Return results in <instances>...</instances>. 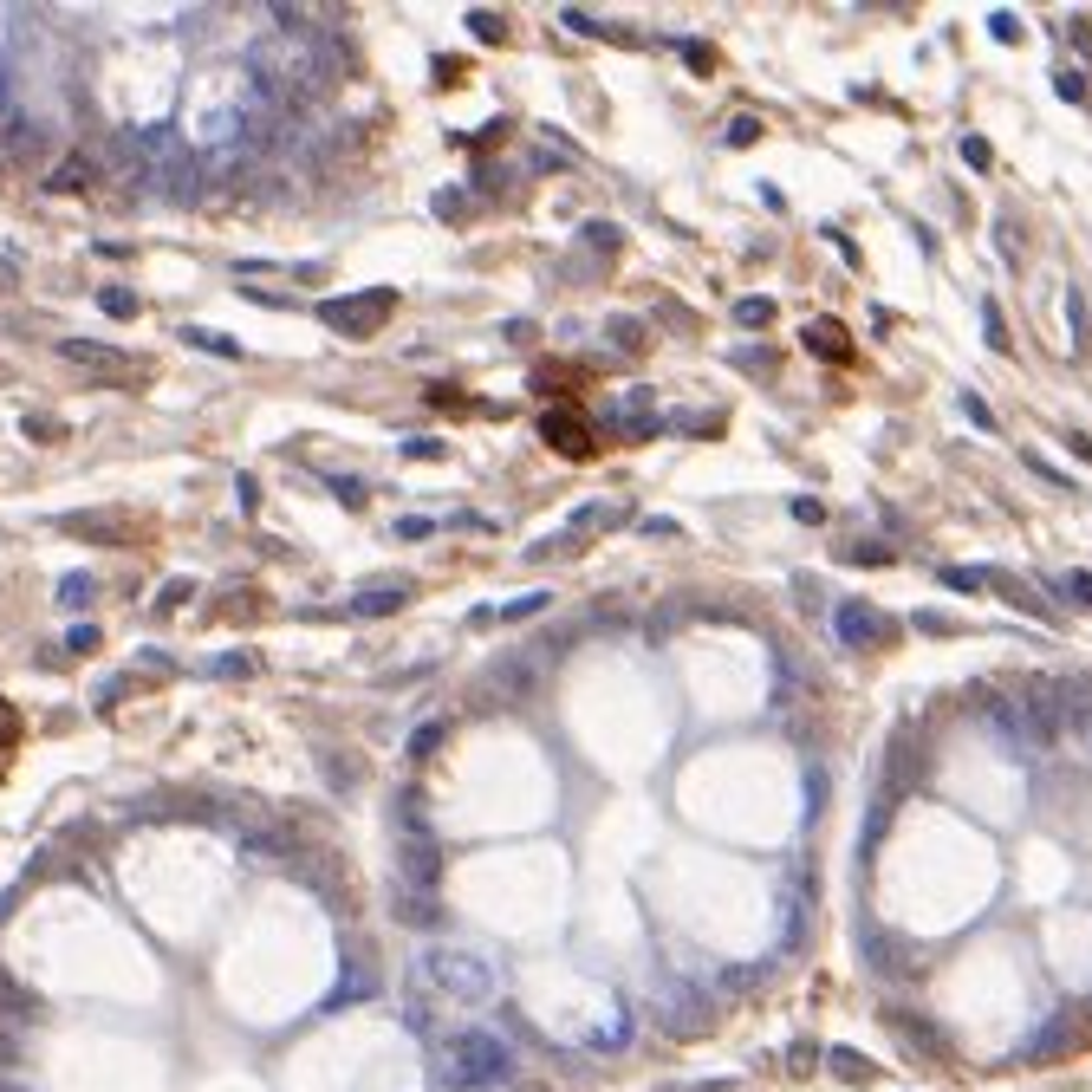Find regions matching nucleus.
<instances>
[{"label":"nucleus","instance_id":"5","mask_svg":"<svg viewBox=\"0 0 1092 1092\" xmlns=\"http://www.w3.org/2000/svg\"><path fill=\"white\" fill-rule=\"evenodd\" d=\"M1014 709H1021L1028 748H1054L1066 735V722H1060V683H1054V676H1028V683H1014Z\"/></svg>","mask_w":1092,"mask_h":1092},{"label":"nucleus","instance_id":"19","mask_svg":"<svg viewBox=\"0 0 1092 1092\" xmlns=\"http://www.w3.org/2000/svg\"><path fill=\"white\" fill-rule=\"evenodd\" d=\"M1073 1040H1080V1034H1073V1014H1060V1021H1047V1028L1028 1040V1060H1054V1054L1073 1047Z\"/></svg>","mask_w":1092,"mask_h":1092},{"label":"nucleus","instance_id":"11","mask_svg":"<svg viewBox=\"0 0 1092 1092\" xmlns=\"http://www.w3.org/2000/svg\"><path fill=\"white\" fill-rule=\"evenodd\" d=\"M982 722H988V735L1008 748V755H1021L1028 748V728H1021V709H1014V690L1008 696H982Z\"/></svg>","mask_w":1092,"mask_h":1092},{"label":"nucleus","instance_id":"28","mask_svg":"<svg viewBox=\"0 0 1092 1092\" xmlns=\"http://www.w3.org/2000/svg\"><path fill=\"white\" fill-rule=\"evenodd\" d=\"M189 345H202V352H215V358H241V345L234 338H215V332H183Z\"/></svg>","mask_w":1092,"mask_h":1092},{"label":"nucleus","instance_id":"15","mask_svg":"<svg viewBox=\"0 0 1092 1092\" xmlns=\"http://www.w3.org/2000/svg\"><path fill=\"white\" fill-rule=\"evenodd\" d=\"M99 176H105V157H99V150H72V157H65V169H53V176H46V189L72 196V189H91Z\"/></svg>","mask_w":1092,"mask_h":1092},{"label":"nucleus","instance_id":"29","mask_svg":"<svg viewBox=\"0 0 1092 1092\" xmlns=\"http://www.w3.org/2000/svg\"><path fill=\"white\" fill-rule=\"evenodd\" d=\"M208 670H215V676H248V670H254V657H248V650H222V657H215Z\"/></svg>","mask_w":1092,"mask_h":1092},{"label":"nucleus","instance_id":"2","mask_svg":"<svg viewBox=\"0 0 1092 1092\" xmlns=\"http://www.w3.org/2000/svg\"><path fill=\"white\" fill-rule=\"evenodd\" d=\"M417 982L429 995H443V1002H495V969L469 950H455V943H436V950L417 956Z\"/></svg>","mask_w":1092,"mask_h":1092},{"label":"nucleus","instance_id":"18","mask_svg":"<svg viewBox=\"0 0 1092 1092\" xmlns=\"http://www.w3.org/2000/svg\"><path fill=\"white\" fill-rule=\"evenodd\" d=\"M572 423H579V417H566V410H547V417H540V436H547V443H560L566 455H586V449H592V436H586V429H572Z\"/></svg>","mask_w":1092,"mask_h":1092},{"label":"nucleus","instance_id":"4","mask_svg":"<svg viewBox=\"0 0 1092 1092\" xmlns=\"http://www.w3.org/2000/svg\"><path fill=\"white\" fill-rule=\"evenodd\" d=\"M46 157H53V124H46L39 111H27V105L0 111V163L27 169V163H46Z\"/></svg>","mask_w":1092,"mask_h":1092},{"label":"nucleus","instance_id":"40","mask_svg":"<svg viewBox=\"0 0 1092 1092\" xmlns=\"http://www.w3.org/2000/svg\"><path fill=\"white\" fill-rule=\"evenodd\" d=\"M807 807H813V813L827 807V767H813V774H807Z\"/></svg>","mask_w":1092,"mask_h":1092},{"label":"nucleus","instance_id":"50","mask_svg":"<svg viewBox=\"0 0 1092 1092\" xmlns=\"http://www.w3.org/2000/svg\"><path fill=\"white\" fill-rule=\"evenodd\" d=\"M0 1092H33V1086H20L13 1073H0Z\"/></svg>","mask_w":1092,"mask_h":1092},{"label":"nucleus","instance_id":"8","mask_svg":"<svg viewBox=\"0 0 1092 1092\" xmlns=\"http://www.w3.org/2000/svg\"><path fill=\"white\" fill-rule=\"evenodd\" d=\"M397 885H410V891L443 885V839H436L429 827H410L397 839Z\"/></svg>","mask_w":1092,"mask_h":1092},{"label":"nucleus","instance_id":"46","mask_svg":"<svg viewBox=\"0 0 1092 1092\" xmlns=\"http://www.w3.org/2000/svg\"><path fill=\"white\" fill-rule=\"evenodd\" d=\"M793 521H827V507H819L813 495H800V501H793Z\"/></svg>","mask_w":1092,"mask_h":1092},{"label":"nucleus","instance_id":"24","mask_svg":"<svg viewBox=\"0 0 1092 1092\" xmlns=\"http://www.w3.org/2000/svg\"><path fill=\"white\" fill-rule=\"evenodd\" d=\"M319 767H326V781H332V793H352V781H358V761H338L332 748H319Z\"/></svg>","mask_w":1092,"mask_h":1092},{"label":"nucleus","instance_id":"1","mask_svg":"<svg viewBox=\"0 0 1092 1092\" xmlns=\"http://www.w3.org/2000/svg\"><path fill=\"white\" fill-rule=\"evenodd\" d=\"M514 1080V1047L488 1028H463L449 1034L443 1047V1086L449 1092H488V1086H507Z\"/></svg>","mask_w":1092,"mask_h":1092},{"label":"nucleus","instance_id":"22","mask_svg":"<svg viewBox=\"0 0 1092 1092\" xmlns=\"http://www.w3.org/2000/svg\"><path fill=\"white\" fill-rule=\"evenodd\" d=\"M1054 598H1066V605H1080V612H1092V572H1060V579H1054Z\"/></svg>","mask_w":1092,"mask_h":1092},{"label":"nucleus","instance_id":"43","mask_svg":"<svg viewBox=\"0 0 1092 1092\" xmlns=\"http://www.w3.org/2000/svg\"><path fill=\"white\" fill-rule=\"evenodd\" d=\"M540 605H547L540 592H533V598H514V605H501V618H533V612H540Z\"/></svg>","mask_w":1092,"mask_h":1092},{"label":"nucleus","instance_id":"16","mask_svg":"<svg viewBox=\"0 0 1092 1092\" xmlns=\"http://www.w3.org/2000/svg\"><path fill=\"white\" fill-rule=\"evenodd\" d=\"M859 950H865V962L878 969V976H904V969L917 962V956L904 950V936H885V930H871V936L859 943Z\"/></svg>","mask_w":1092,"mask_h":1092},{"label":"nucleus","instance_id":"13","mask_svg":"<svg viewBox=\"0 0 1092 1092\" xmlns=\"http://www.w3.org/2000/svg\"><path fill=\"white\" fill-rule=\"evenodd\" d=\"M391 911H397V924H410V930H436V924H443V904H436V891H410V885H397V891H391Z\"/></svg>","mask_w":1092,"mask_h":1092},{"label":"nucleus","instance_id":"48","mask_svg":"<svg viewBox=\"0 0 1092 1092\" xmlns=\"http://www.w3.org/2000/svg\"><path fill=\"white\" fill-rule=\"evenodd\" d=\"M13 735H20V716H13V709H7V702H0V748H7V741H13Z\"/></svg>","mask_w":1092,"mask_h":1092},{"label":"nucleus","instance_id":"34","mask_svg":"<svg viewBox=\"0 0 1092 1092\" xmlns=\"http://www.w3.org/2000/svg\"><path fill=\"white\" fill-rule=\"evenodd\" d=\"M962 163H969V169H988V163H995L988 137H962Z\"/></svg>","mask_w":1092,"mask_h":1092},{"label":"nucleus","instance_id":"25","mask_svg":"<svg viewBox=\"0 0 1092 1092\" xmlns=\"http://www.w3.org/2000/svg\"><path fill=\"white\" fill-rule=\"evenodd\" d=\"M397 605H403V592H358L352 612H358V618H377V612H397Z\"/></svg>","mask_w":1092,"mask_h":1092},{"label":"nucleus","instance_id":"33","mask_svg":"<svg viewBox=\"0 0 1092 1092\" xmlns=\"http://www.w3.org/2000/svg\"><path fill=\"white\" fill-rule=\"evenodd\" d=\"M943 586H950V592H982V586H988V572H962V566H950V572H943Z\"/></svg>","mask_w":1092,"mask_h":1092},{"label":"nucleus","instance_id":"9","mask_svg":"<svg viewBox=\"0 0 1092 1092\" xmlns=\"http://www.w3.org/2000/svg\"><path fill=\"white\" fill-rule=\"evenodd\" d=\"M377 988H384V976H377L371 950H364V943H352V950H345V969H338V988L326 995V1008H352V1002H371Z\"/></svg>","mask_w":1092,"mask_h":1092},{"label":"nucleus","instance_id":"3","mask_svg":"<svg viewBox=\"0 0 1092 1092\" xmlns=\"http://www.w3.org/2000/svg\"><path fill=\"white\" fill-rule=\"evenodd\" d=\"M222 813H228V827L241 833V845H254V852H293L300 845V827L286 813H274V807H260V800H222Z\"/></svg>","mask_w":1092,"mask_h":1092},{"label":"nucleus","instance_id":"7","mask_svg":"<svg viewBox=\"0 0 1092 1092\" xmlns=\"http://www.w3.org/2000/svg\"><path fill=\"white\" fill-rule=\"evenodd\" d=\"M202 176H208V157H196V150H183V143H169V150L157 157V169H150V189L163 202H176V208H189L202 196Z\"/></svg>","mask_w":1092,"mask_h":1092},{"label":"nucleus","instance_id":"26","mask_svg":"<svg viewBox=\"0 0 1092 1092\" xmlns=\"http://www.w3.org/2000/svg\"><path fill=\"white\" fill-rule=\"evenodd\" d=\"M443 735H449L443 722H423V728H417V741H410V761H429L436 748H443Z\"/></svg>","mask_w":1092,"mask_h":1092},{"label":"nucleus","instance_id":"17","mask_svg":"<svg viewBox=\"0 0 1092 1092\" xmlns=\"http://www.w3.org/2000/svg\"><path fill=\"white\" fill-rule=\"evenodd\" d=\"M39 1014H46V1002H39V995H27V988H20V982L7 976V969H0V1028L39 1021Z\"/></svg>","mask_w":1092,"mask_h":1092},{"label":"nucleus","instance_id":"31","mask_svg":"<svg viewBox=\"0 0 1092 1092\" xmlns=\"http://www.w3.org/2000/svg\"><path fill=\"white\" fill-rule=\"evenodd\" d=\"M91 598H99V586H91L85 572H79V579H65V586H59V605H91Z\"/></svg>","mask_w":1092,"mask_h":1092},{"label":"nucleus","instance_id":"27","mask_svg":"<svg viewBox=\"0 0 1092 1092\" xmlns=\"http://www.w3.org/2000/svg\"><path fill=\"white\" fill-rule=\"evenodd\" d=\"M982 319H988V326H982V332H988V345H995V352H1008V326H1002V306H995V300H982Z\"/></svg>","mask_w":1092,"mask_h":1092},{"label":"nucleus","instance_id":"30","mask_svg":"<svg viewBox=\"0 0 1092 1092\" xmlns=\"http://www.w3.org/2000/svg\"><path fill=\"white\" fill-rule=\"evenodd\" d=\"M774 319V300H741L735 306V326H767Z\"/></svg>","mask_w":1092,"mask_h":1092},{"label":"nucleus","instance_id":"41","mask_svg":"<svg viewBox=\"0 0 1092 1092\" xmlns=\"http://www.w3.org/2000/svg\"><path fill=\"white\" fill-rule=\"evenodd\" d=\"M397 533H403V540H429V533H436V527H429L423 514H403V521H397Z\"/></svg>","mask_w":1092,"mask_h":1092},{"label":"nucleus","instance_id":"10","mask_svg":"<svg viewBox=\"0 0 1092 1092\" xmlns=\"http://www.w3.org/2000/svg\"><path fill=\"white\" fill-rule=\"evenodd\" d=\"M891 638V624L878 605H865V598H845L839 605V644L845 650H871V644H885Z\"/></svg>","mask_w":1092,"mask_h":1092},{"label":"nucleus","instance_id":"36","mask_svg":"<svg viewBox=\"0 0 1092 1092\" xmlns=\"http://www.w3.org/2000/svg\"><path fill=\"white\" fill-rule=\"evenodd\" d=\"M1054 91H1060L1066 105H1086V79H1080V72H1060V79H1054Z\"/></svg>","mask_w":1092,"mask_h":1092},{"label":"nucleus","instance_id":"14","mask_svg":"<svg viewBox=\"0 0 1092 1092\" xmlns=\"http://www.w3.org/2000/svg\"><path fill=\"white\" fill-rule=\"evenodd\" d=\"M1060 722L1066 735H1092V676H1073V683H1060Z\"/></svg>","mask_w":1092,"mask_h":1092},{"label":"nucleus","instance_id":"49","mask_svg":"<svg viewBox=\"0 0 1092 1092\" xmlns=\"http://www.w3.org/2000/svg\"><path fill=\"white\" fill-rule=\"evenodd\" d=\"M852 560H871V566H878V560H891V547H878V540H865V547H852Z\"/></svg>","mask_w":1092,"mask_h":1092},{"label":"nucleus","instance_id":"37","mask_svg":"<svg viewBox=\"0 0 1092 1092\" xmlns=\"http://www.w3.org/2000/svg\"><path fill=\"white\" fill-rule=\"evenodd\" d=\"M65 650H99V624H72L65 631Z\"/></svg>","mask_w":1092,"mask_h":1092},{"label":"nucleus","instance_id":"38","mask_svg":"<svg viewBox=\"0 0 1092 1092\" xmlns=\"http://www.w3.org/2000/svg\"><path fill=\"white\" fill-rule=\"evenodd\" d=\"M612 345H618V352H638V345H644V332L631 326V319H618V326H612Z\"/></svg>","mask_w":1092,"mask_h":1092},{"label":"nucleus","instance_id":"23","mask_svg":"<svg viewBox=\"0 0 1092 1092\" xmlns=\"http://www.w3.org/2000/svg\"><path fill=\"white\" fill-rule=\"evenodd\" d=\"M807 352H827V358H852V345H845V332H839V326H807Z\"/></svg>","mask_w":1092,"mask_h":1092},{"label":"nucleus","instance_id":"20","mask_svg":"<svg viewBox=\"0 0 1092 1092\" xmlns=\"http://www.w3.org/2000/svg\"><path fill=\"white\" fill-rule=\"evenodd\" d=\"M540 657H547V650H521V657H507V664L495 670L501 683H507V696H533V690H540V683H533V670H540Z\"/></svg>","mask_w":1092,"mask_h":1092},{"label":"nucleus","instance_id":"12","mask_svg":"<svg viewBox=\"0 0 1092 1092\" xmlns=\"http://www.w3.org/2000/svg\"><path fill=\"white\" fill-rule=\"evenodd\" d=\"M65 364H85V371H131V352L105 345V338H59Z\"/></svg>","mask_w":1092,"mask_h":1092},{"label":"nucleus","instance_id":"6","mask_svg":"<svg viewBox=\"0 0 1092 1092\" xmlns=\"http://www.w3.org/2000/svg\"><path fill=\"white\" fill-rule=\"evenodd\" d=\"M384 312H397V293L391 286H371V293H345V300H326L319 306V319L332 332H345V338H371L384 326Z\"/></svg>","mask_w":1092,"mask_h":1092},{"label":"nucleus","instance_id":"39","mask_svg":"<svg viewBox=\"0 0 1092 1092\" xmlns=\"http://www.w3.org/2000/svg\"><path fill=\"white\" fill-rule=\"evenodd\" d=\"M962 410H969V423H976V429H995V417H988V403H982L976 391H962Z\"/></svg>","mask_w":1092,"mask_h":1092},{"label":"nucleus","instance_id":"47","mask_svg":"<svg viewBox=\"0 0 1092 1092\" xmlns=\"http://www.w3.org/2000/svg\"><path fill=\"white\" fill-rule=\"evenodd\" d=\"M27 436H39V443H53V436H59V423H53V417H27Z\"/></svg>","mask_w":1092,"mask_h":1092},{"label":"nucleus","instance_id":"44","mask_svg":"<svg viewBox=\"0 0 1092 1092\" xmlns=\"http://www.w3.org/2000/svg\"><path fill=\"white\" fill-rule=\"evenodd\" d=\"M469 27H475L481 39H501V33H507V27H501V20H495V13H469Z\"/></svg>","mask_w":1092,"mask_h":1092},{"label":"nucleus","instance_id":"21","mask_svg":"<svg viewBox=\"0 0 1092 1092\" xmlns=\"http://www.w3.org/2000/svg\"><path fill=\"white\" fill-rule=\"evenodd\" d=\"M827 1066H833V1073H839V1080H852V1086H865V1080H878V1066H871V1060H859L852 1047H833V1054H827Z\"/></svg>","mask_w":1092,"mask_h":1092},{"label":"nucleus","instance_id":"35","mask_svg":"<svg viewBox=\"0 0 1092 1092\" xmlns=\"http://www.w3.org/2000/svg\"><path fill=\"white\" fill-rule=\"evenodd\" d=\"M99 306H105V312H137V293H131V286H105Z\"/></svg>","mask_w":1092,"mask_h":1092},{"label":"nucleus","instance_id":"32","mask_svg":"<svg viewBox=\"0 0 1092 1092\" xmlns=\"http://www.w3.org/2000/svg\"><path fill=\"white\" fill-rule=\"evenodd\" d=\"M20 1060H27V1047H20V1034H13V1028H0V1073H13Z\"/></svg>","mask_w":1092,"mask_h":1092},{"label":"nucleus","instance_id":"42","mask_svg":"<svg viewBox=\"0 0 1092 1092\" xmlns=\"http://www.w3.org/2000/svg\"><path fill=\"white\" fill-rule=\"evenodd\" d=\"M988 33H995V39H1021V20H1014V13H995Z\"/></svg>","mask_w":1092,"mask_h":1092},{"label":"nucleus","instance_id":"51","mask_svg":"<svg viewBox=\"0 0 1092 1092\" xmlns=\"http://www.w3.org/2000/svg\"><path fill=\"white\" fill-rule=\"evenodd\" d=\"M1086 748H1092V735H1086Z\"/></svg>","mask_w":1092,"mask_h":1092},{"label":"nucleus","instance_id":"45","mask_svg":"<svg viewBox=\"0 0 1092 1092\" xmlns=\"http://www.w3.org/2000/svg\"><path fill=\"white\" fill-rule=\"evenodd\" d=\"M332 495H338V501H352V507H358V501H364V481H345V475H332Z\"/></svg>","mask_w":1092,"mask_h":1092}]
</instances>
